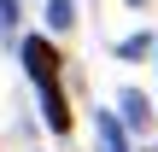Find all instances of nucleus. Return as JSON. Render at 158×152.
I'll use <instances>...</instances> for the list:
<instances>
[{"label": "nucleus", "mask_w": 158, "mask_h": 152, "mask_svg": "<svg viewBox=\"0 0 158 152\" xmlns=\"http://www.w3.org/2000/svg\"><path fill=\"white\" fill-rule=\"evenodd\" d=\"M23 70H29V82L41 88L47 129H53V135H70V105H64V88H59V53H53L47 35H29V41H23Z\"/></svg>", "instance_id": "obj_1"}, {"label": "nucleus", "mask_w": 158, "mask_h": 152, "mask_svg": "<svg viewBox=\"0 0 158 152\" xmlns=\"http://www.w3.org/2000/svg\"><path fill=\"white\" fill-rule=\"evenodd\" d=\"M94 141H100V152H129V141H123V123H117L111 111H100V117H94Z\"/></svg>", "instance_id": "obj_2"}, {"label": "nucleus", "mask_w": 158, "mask_h": 152, "mask_svg": "<svg viewBox=\"0 0 158 152\" xmlns=\"http://www.w3.org/2000/svg\"><path fill=\"white\" fill-rule=\"evenodd\" d=\"M117 105H123L129 129H147V123H152V105H147V94H141V88H123V100H117Z\"/></svg>", "instance_id": "obj_3"}, {"label": "nucleus", "mask_w": 158, "mask_h": 152, "mask_svg": "<svg viewBox=\"0 0 158 152\" xmlns=\"http://www.w3.org/2000/svg\"><path fill=\"white\" fill-rule=\"evenodd\" d=\"M47 23H53V29H70V23H76V6H70V0H47Z\"/></svg>", "instance_id": "obj_4"}, {"label": "nucleus", "mask_w": 158, "mask_h": 152, "mask_svg": "<svg viewBox=\"0 0 158 152\" xmlns=\"http://www.w3.org/2000/svg\"><path fill=\"white\" fill-rule=\"evenodd\" d=\"M117 53H123V59H141V53H152V35H147V29H141V35H129V41H123V47H117Z\"/></svg>", "instance_id": "obj_5"}, {"label": "nucleus", "mask_w": 158, "mask_h": 152, "mask_svg": "<svg viewBox=\"0 0 158 152\" xmlns=\"http://www.w3.org/2000/svg\"><path fill=\"white\" fill-rule=\"evenodd\" d=\"M18 29V0H0V35Z\"/></svg>", "instance_id": "obj_6"}, {"label": "nucleus", "mask_w": 158, "mask_h": 152, "mask_svg": "<svg viewBox=\"0 0 158 152\" xmlns=\"http://www.w3.org/2000/svg\"><path fill=\"white\" fill-rule=\"evenodd\" d=\"M129 6H147V0H129Z\"/></svg>", "instance_id": "obj_7"}, {"label": "nucleus", "mask_w": 158, "mask_h": 152, "mask_svg": "<svg viewBox=\"0 0 158 152\" xmlns=\"http://www.w3.org/2000/svg\"><path fill=\"white\" fill-rule=\"evenodd\" d=\"M152 152H158V146H152Z\"/></svg>", "instance_id": "obj_8"}]
</instances>
